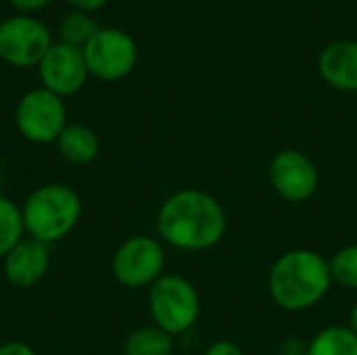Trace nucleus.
<instances>
[{
	"label": "nucleus",
	"mask_w": 357,
	"mask_h": 355,
	"mask_svg": "<svg viewBox=\"0 0 357 355\" xmlns=\"http://www.w3.org/2000/svg\"><path fill=\"white\" fill-rule=\"evenodd\" d=\"M318 71L322 80L343 92L357 90V42L335 40L318 56Z\"/></svg>",
	"instance_id": "12"
},
{
	"label": "nucleus",
	"mask_w": 357,
	"mask_h": 355,
	"mask_svg": "<svg viewBox=\"0 0 357 355\" xmlns=\"http://www.w3.org/2000/svg\"><path fill=\"white\" fill-rule=\"evenodd\" d=\"M126 355H172L174 337L159 326H140L128 335L123 343Z\"/></svg>",
	"instance_id": "14"
},
{
	"label": "nucleus",
	"mask_w": 357,
	"mask_h": 355,
	"mask_svg": "<svg viewBox=\"0 0 357 355\" xmlns=\"http://www.w3.org/2000/svg\"><path fill=\"white\" fill-rule=\"evenodd\" d=\"M88 73L102 82L123 80L138 61L134 38L115 27H100L82 48Z\"/></svg>",
	"instance_id": "7"
},
{
	"label": "nucleus",
	"mask_w": 357,
	"mask_h": 355,
	"mask_svg": "<svg viewBox=\"0 0 357 355\" xmlns=\"http://www.w3.org/2000/svg\"><path fill=\"white\" fill-rule=\"evenodd\" d=\"M25 234L44 245L63 241L82 218V199L67 184L38 186L21 207Z\"/></svg>",
	"instance_id": "3"
},
{
	"label": "nucleus",
	"mask_w": 357,
	"mask_h": 355,
	"mask_svg": "<svg viewBox=\"0 0 357 355\" xmlns=\"http://www.w3.org/2000/svg\"><path fill=\"white\" fill-rule=\"evenodd\" d=\"M203 355H245V352L241 349V345H236L234 341H215L207 347V352Z\"/></svg>",
	"instance_id": "20"
},
{
	"label": "nucleus",
	"mask_w": 357,
	"mask_h": 355,
	"mask_svg": "<svg viewBox=\"0 0 357 355\" xmlns=\"http://www.w3.org/2000/svg\"><path fill=\"white\" fill-rule=\"evenodd\" d=\"M226 228L222 203L197 188L169 195L157 211L159 236L180 251H207L226 236Z\"/></svg>",
	"instance_id": "1"
},
{
	"label": "nucleus",
	"mask_w": 357,
	"mask_h": 355,
	"mask_svg": "<svg viewBox=\"0 0 357 355\" xmlns=\"http://www.w3.org/2000/svg\"><path fill=\"white\" fill-rule=\"evenodd\" d=\"M98 29H100L98 23L86 10H71L69 15L61 19V25H59L61 42L75 46V48H84Z\"/></svg>",
	"instance_id": "17"
},
{
	"label": "nucleus",
	"mask_w": 357,
	"mask_h": 355,
	"mask_svg": "<svg viewBox=\"0 0 357 355\" xmlns=\"http://www.w3.org/2000/svg\"><path fill=\"white\" fill-rule=\"evenodd\" d=\"M165 270L163 245L144 234L126 239L113 253L111 272L128 289H144L157 282Z\"/></svg>",
	"instance_id": "6"
},
{
	"label": "nucleus",
	"mask_w": 357,
	"mask_h": 355,
	"mask_svg": "<svg viewBox=\"0 0 357 355\" xmlns=\"http://www.w3.org/2000/svg\"><path fill=\"white\" fill-rule=\"evenodd\" d=\"M15 123L19 134L33 144L56 142L61 132L67 128L65 103L46 88H33L19 98Z\"/></svg>",
	"instance_id": "5"
},
{
	"label": "nucleus",
	"mask_w": 357,
	"mask_h": 355,
	"mask_svg": "<svg viewBox=\"0 0 357 355\" xmlns=\"http://www.w3.org/2000/svg\"><path fill=\"white\" fill-rule=\"evenodd\" d=\"M349 328H351V333L357 337V303L351 308V312H349Z\"/></svg>",
	"instance_id": "24"
},
{
	"label": "nucleus",
	"mask_w": 357,
	"mask_h": 355,
	"mask_svg": "<svg viewBox=\"0 0 357 355\" xmlns=\"http://www.w3.org/2000/svg\"><path fill=\"white\" fill-rule=\"evenodd\" d=\"M50 46L48 27L31 15H15L0 23V59L13 67L40 65Z\"/></svg>",
	"instance_id": "8"
},
{
	"label": "nucleus",
	"mask_w": 357,
	"mask_h": 355,
	"mask_svg": "<svg viewBox=\"0 0 357 355\" xmlns=\"http://www.w3.org/2000/svg\"><path fill=\"white\" fill-rule=\"evenodd\" d=\"M69 4H73L77 10H96V8H100L107 0H67Z\"/></svg>",
	"instance_id": "23"
},
{
	"label": "nucleus",
	"mask_w": 357,
	"mask_h": 355,
	"mask_svg": "<svg viewBox=\"0 0 357 355\" xmlns=\"http://www.w3.org/2000/svg\"><path fill=\"white\" fill-rule=\"evenodd\" d=\"M333 282L345 289H357V245H347L339 249L328 262Z\"/></svg>",
	"instance_id": "18"
},
{
	"label": "nucleus",
	"mask_w": 357,
	"mask_h": 355,
	"mask_svg": "<svg viewBox=\"0 0 357 355\" xmlns=\"http://www.w3.org/2000/svg\"><path fill=\"white\" fill-rule=\"evenodd\" d=\"M56 149L61 157L73 165H88L98 157L100 142L94 130L82 123H67V128L56 138Z\"/></svg>",
	"instance_id": "13"
},
{
	"label": "nucleus",
	"mask_w": 357,
	"mask_h": 355,
	"mask_svg": "<svg viewBox=\"0 0 357 355\" xmlns=\"http://www.w3.org/2000/svg\"><path fill=\"white\" fill-rule=\"evenodd\" d=\"M333 285L328 262L312 249L282 253L268 274V291L274 303L287 312H303L318 305Z\"/></svg>",
	"instance_id": "2"
},
{
	"label": "nucleus",
	"mask_w": 357,
	"mask_h": 355,
	"mask_svg": "<svg viewBox=\"0 0 357 355\" xmlns=\"http://www.w3.org/2000/svg\"><path fill=\"white\" fill-rule=\"evenodd\" d=\"M50 253L48 245L36 239H23L17 247H13L2 259L4 278L8 285L17 289H31L48 274Z\"/></svg>",
	"instance_id": "11"
},
{
	"label": "nucleus",
	"mask_w": 357,
	"mask_h": 355,
	"mask_svg": "<svg viewBox=\"0 0 357 355\" xmlns=\"http://www.w3.org/2000/svg\"><path fill=\"white\" fill-rule=\"evenodd\" d=\"M0 355H36V352L23 341H6L0 345Z\"/></svg>",
	"instance_id": "21"
},
{
	"label": "nucleus",
	"mask_w": 357,
	"mask_h": 355,
	"mask_svg": "<svg viewBox=\"0 0 357 355\" xmlns=\"http://www.w3.org/2000/svg\"><path fill=\"white\" fill-rule=\"evenodd\" d=\"M153 324L172 337L188 333L201 316V297L195 285L178 274H163L149 287Z\"/></svg>",
	"instance_id": "4"
},
{
	"label": "nucleus",
	"mask_w": 357,
	"mask_h": 355,
	"mask_svg": "<svg viewBox=\"0 0 357 355\" xmlns=\"http://www.w3.org/2000/svg\"><path fill=\"white\" fill-rule=\"evenodd\" d=\"M50 0H10V4L19 10H23V15L27 13H33V10H40L48 4Z\"/></svg>",
	"instance_id": "22"
},
{
	"label": "nucleus",
	"mask_w": 357,
	"mask_h": 355,
	"mask_svg": "<svg viewBox=\"0 0 357 355\" xmlns=\"http://www.w3.org/2000/svg\"><path fill=\"white\" fill-rule=\"evenodd\" d=\"M25 239V226L21 207H17L10 199L0 195V259L17 247Z\"/></svg>",
	"instance_id": "16"
},
{
	"label": "nucleus",
	"mask_w": 357,
	"mask_h": 355,
	"mask_svg": "<svg viewBox=\"0 0 357 355\" xmlns=\"http://www.w3.org/2000/svg\"><path fill=\"white\" fill-rule=\"evenodd\" d=\"M42 88L54 92L56 96H71L86 84L88 67L82 48L69 44H52L38 65Z\"/></svg>",
	"instance_id": "10"
},
{
	"label": "nucleus",
	"mask_w": 357,
	"mask_h": 355,
	"mask_svg": "<svg viewBox=\"0 0 357 355\" xmlns=\"http://www.w3.org/2000/svg\"><path fill=\"white\" fill-rule=\"evenodd\" d=\"M307 355H357V337L349 326H328L310 341Z\"/></svg>",
	"instance_id": "15"
},
{
	"label": "nucleus",
	"mask_w": 357,
	"mask_h": 355,
	"mask_svg": "<svg viewBox=\"0 0 357 355\" xmlns=\"http://www.w3.org/2000/svg\"><path fill=\"white\" fill-rule=\"evenodd\" d=\"M270 184L280 199L289 203H305L316 195L320 174L316 163L305 153L284 149L270 163Z\"/></svg>",
	"instance_id": "9"
},
{
	"label": "nucleus",
	"mask_w": 357,
	"mask_h": 355,
	"mask_svg": "<svg viewBox=\"0 0 357 355\" xmlns=\"http://www.w3.org/2000/svg\"><path fill=\"white\" fill-rule=\"evenodd\" d=\"M307 341L299 339V337H287L282 343H280V355H307Z\"/></svg>",
	"instance_id": "19"
}]
</instances>
